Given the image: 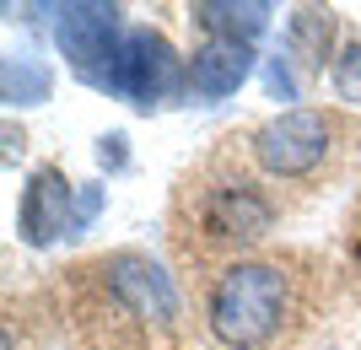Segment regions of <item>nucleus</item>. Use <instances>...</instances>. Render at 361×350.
<instances>
[{
    "mask_svg": "<svg viewBox=\"0 0 361 350\" xmlns=\"http://www.w3.org/2000/svg\"><path fill=\"white\" fill-rule=\"evenodd\" d=\"M71 329L87 350H178V286L140 248H114L71 275Z\"/></svg>",
    "mask_w": 361,
    "mask_h": 350,
    "instance_id": "1",
    "label": "nucleus"
},
{
    "mask_svg": "<svg viewBox=\"0 0 361 350\" xmlns=\"http://www.w3.org/2000/svg\"><path fill=\"white\" fill-rule=\"evenodd\" d=\"M173 237L183 259H221L238 264L248 248H259L275 232V199L259 189L248 173H232L226 162H211L183 178L178 211H173ZM216 264V270H221Z\"/></svg>",
    "mask_w": 361,
    "mask_h": 350,
    "instance_id": "3",
    "label": "nucleus"
},
{
    "mask_svg": "<svg viewBox=\"0 0 361 350\" xmlns=\"http://www.w3.org/2000/svg\"><path fill=\"white\" fill-rule=\"evenodd\" d=\"M97 162H103L108 173H124V168H130V151H124V135H103V140H97Z\"/></svg>",
    "mask_w": 361,
    "mask_h": 350,
    "instance_id": "15",
    "label": "nucleus"
},
{
    "mask_svg": "<svg viewBox=\"0 0 361 350\" xmlns=\"http://www.w3.org/2000/svg\"><path fill=\"white\" fill-rule=\"evenodd\" d=\"M16 232L27 248H54L60 237H75V183L60 168H38L16 205Z\"/></svg>",
    "mask_w": 361,
    "mask_h": 350,
    "instance_id": "7",
    "label": "nucleus"
},
{
    "mask_svg": "<svg viewBox=\"0 0 361 350\" xmlns=\"http://www.w3.org/2000/svg\"><path fill=\"white\" fill-rule=\"evenodd\" d=\"M329 151H334V113H318V108H286L248 135L254 168L281 183L313 178L329 162Z\"/></svg>",
    "mask_w": 361,
    "mask_h": 350,
    "instance_id": "4",
    "label": "nucleus"
},
{
    "mask_svg": "<svg viewBox=\"0 0 361 350\" xmlns=\"http://www.w3.org/2000/svg\"><path fill=\"white\" fill-rule=\"evenodd\" d=\"M313 275L297 259H238L205 280V329L226 350H275L307 323Z\"/></svg>",
    "mask_w": 361,
    "mask_h": 350,
    "instance_id": "2",
    "label": "nucleus"
},
{
    "mask_svg": "<svg viewBox=\"0 0 361 350\" xmlns=\"http://www.w3.org/2000/svg\"><path fill=\"white\" fill-rule=\"evenodd\" d=\"M189 16L205 27V38H238V44H254L259 32L270 27L275 6H264V0H200Z\"/></svg>",
    "mask_w": 361,
    "mask_h": 350,
    "instance_id": "9",
    "label": "nucleus"
},
{
    "mask_svg": "<svg viewBox=\"0 0 361 350\" xmlns=\"http://www.w3.org/2000/svg\"><path fill=\"white\" fill-rule=\"evenodd\" d=\"M0 92H6L11 108H38V103H49V92H54V70H49L44 60H32V54H11L6 70H0Z\"/></svg>",
    "mask_w": 361,
    "mask_h": 350,
    "instance_id": "11",
    "label": "nucleus"
},
{
    "mask_svg": "<svg viewBox=\"0 0 361 350\" xmlns=\"http://www.w3.org/2000/svg\"><path fill=\"white\" fill-rule=\"evenodd\" d=\"M183 81H178V54L157 27H130L124 32V49L114 60V76H108V92L130 108H157L162 97H173Z\"/></svg>",
    "mask_w": 361,
    "mask_h": 350,
    "instance_id": "6",
    "label": "nucleus"
},
{
    "mask_svg": "<svg viewBox=\"0 0 361 350\" xmlns=\"http://www.w3.org/2000/svg\"><path fill=\"white\" fill-rule=\"evenodd\" d=\"M264 92L281 97V103L297 97V76H291V60H286V54H275V60H270V70H264Z\"/></svg>",
    "mask_w": 361,
    "mask_h": 350,
    "instance_id": "13",
    "label": "nucleus"
},
{
    "mask_svg": "<svg viewBox=\"0 0 361 350\" xmlns=\"http://www.w3.org/2000/svg\"><path fill=\"white\" fill-rule=\"evenodd\" d=\"M97 211H103V189H97V183H81V189H75V232L92 227Z\"/></svg>",
    "mask_w": 361,
    "mask_h": 350,
    "instance_id": "14",
    "label": "nucleus"
},
{
    "mask_svg": "<svg viewBox=\"0 0 361 350\" xmlns=\"http://www.w3.org/2000/svg\"><path fill=\"white\" fill-rule=\"evenodd\" d=\"M329 44H334V11H324V6H297L291 22H286V60H297L302 70H324Z\"/></svg>",
    "mask_w": 361,
    "mask_h": 350,
    "instance_id": "10",
    "label": "nucleus"
},
{
    "mask_svg": "<svg viewBox=\"0 0 361 350\" xmlns=\"http://www.w3.org/2000/svg\"><path fill=\"white\" fill-rule=\"evenodd\" d=\"M329 81H334V92H340V103L361 108V44H345L340 54H334Z\"/></svg>",
    "mask_w": 361,
    "mask_h": 350,
    "instance_id": "12",
    "label": "nucleus"
},
{
    "mask_svg": "<svg viewBox=\"0 0 361 350\" xmlns=\"http://www.w3.org/2000/svg\"><path fill=\"white\" fill-rule=\"evenodd\" d=\"M254 76V44H238V38H205L195 49V60L183 70V92L200 97V103H221L243 81Z\"/></svg>",
    "mask_w": 361,
    "mask_h": 350,
    "instance_id": "8",
    "label": "nucleus"
},
{
    "mask_svg": "<svg viewBox=\"0 0 361 350\" xmlns=\"http://www.w3.org/2000/svg\"><path fill=\"white\" fill-rule=\"evenodd\" d=\"M60 22H54V44H60L65 65L75 70V81L87 87H103L114 76V60L124 49V22H119V6H103V0H75V6H60Z\"/></svg>",
    "mask_w": 361,
    "mask_h": 350,
    "instance_id": "5",
    "label": "nucleus"
}]
</instances>
